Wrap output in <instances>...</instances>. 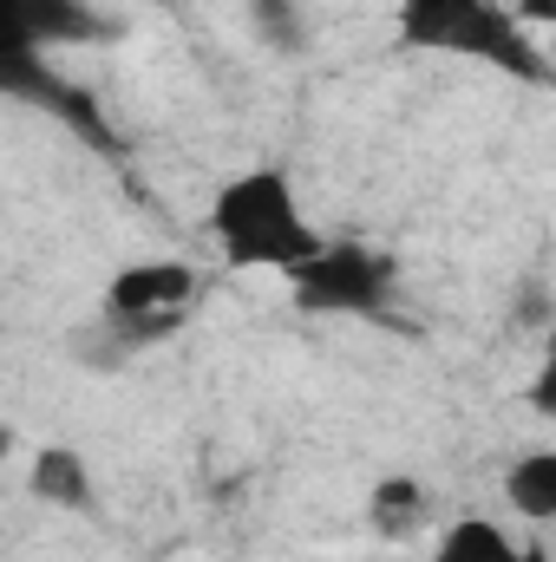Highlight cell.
<instances>
[{
  "mask_svg": "<svg viewBox=\"0 0 556 562\" xmlns=\"http://www.w3.org/2000/svg\"><path fill=\"white\" fill-rule=\"evenodd\" d=\"M203 229H210V243H216V256L230 269L294 276L321 249V229L308 223L301 190H294V177L281 164H249V170L223 177L210 210H203Z\"/></svg>",
  "mask_w": 556,
  "mask_h": 562,
  "instance_id": "6da1fadb",
  "label": "cell"
},
{
  "mask_svg": "<svg viewBox=\"0 0 556 562\" xmlns=\"http://www.w3.org/2000/svg\"><path fill=\"white\" fill-rule=\"evenodd\" d=\"M400 46L498 66L504 79H551L531 26L504 0H400Z\"/></svg>",
  "mask_w": 556,
  "mask_h": 562,
  "instance_id": "7a4b0ae2",
  "label": "cell"
},
{
  "mask_svg": "<svg viewBox=\"0 0 556 562\" xmlns=\"http://www.w3.org/2000/svg\"><path fill=\"white\" fill-rule=\"evenodd\" d=\"M288 301L308 321H380L400 301V269L367 243H321L288 276Z\"/></svg>",
  "mask_w": 556,
  "mask_h": 562,
  "instance_id": "3957f363",
  "label": "cell"
},
{
  "mask_svg": "<svg viewBox=\"0 0 556 562\" xmlns=\"http://www.w3.org/2000/svg\"><path fill=\"white\" fill-rule=\"evenodd\" d=\"M197 269L190 262H177V256H151V262H125L119 276L105 281V321L132 340V347H151V340H164L177 321H184V307L197 301Z\"/></svg>",
  "mask_w": 556,
  "mask_h": 562,
  "instance_id": "277c9868",
  "label": "cell"
},
{
  "mask_svg": "<svg viewBox=\"0 0 556 562\" xmlns=\"http://www.w3.org/2000/svg\"><path fill=\"white\" fill-rule=\"evenodd\" d=\"M99 40L92 0H0V46H79Z\"/></svg>",
  "mask_w": 556,
  "mask_h": 562,
  "instance_id": "5b68a950",
  "label": "cell"
},
{
  "mask_svg": "<svg viewBox=\"0 0 556 562\" xmlns=\"http://www.w3.org/2000/svg\"><path fill=\"white\" fill-rule=\"evenodd\" d=\"M26 491L46 510H66V517H92L99 510V477H92V458L79 445H40L33 464H26Z\"/></svg>",
  "mask_w": 556,
  "mask_h": 562,
  "instance_id": "8992f818",
  "label": "cell"
},
{
  "mask_svg": "<svg viewBox=\"0 0 556 562\" xmlns=\"http://www.w3.org/2000/svg\"><path fill=\"white\" fill-rule=\"evenodd\" d=\"M518 557H524V543H511V530L498 517H458L425 550V562H518Z\"/></svg>",
  "mask_w": 556,
  "mask_h": 562,
  "instance_id": "52a82bcc",
  "label": "cell"
},
{
  "mask_svg": "<svg viewBox=\"0 0 556 562\" xmlns=\"http://www.w3.org/2000/svg\"><path fill=\"white\" fill-rule=\"evenodd\" d=\"M243 20H249V40L276 59H301L314 46V20L301 0H243Z\"/></svg>",
  "mask_w": 556,
  "mask_h": 562,
  "instance_id": "ba28073f",
  "label": "cell"
},
{
  "mask_svg": "<svg viewBox=\"0 0 556 562\" xmlns=\"http://www.w3.org/2000/svg\"><path fill=\"white\" fill-rule=\"evenodd\" d=\"M504 504H511L524 524H556V445L511 458V471H504Z\"/></svg>",
  "mask_w": 556,
  "mask_h": 562,
  "instance_id": "9c48e42d",
  "label": "cell"
},
{
  "mask_svg": "<svg viewBox=\"0 0 556 562\" xmlns=\"http://www.w3.org/2000/svg\"><path fill=\"white\" fill-rule=\"evenodd\" d=\"M425 510H432V497H425L419 477H380L367 491V524L380 537H413L419 524H425Z\"/></svg>",
  "mask_w": 556,
  "mask_h": 562,
  "instance_id": "30bf717a",
  "label": "cell"
},
{
  "mask_svg": "<svg viewBox=\"0 0 556 562\" xmlns=\"http://www.w3.org/2000/svg\"><path fill=\"white\" fill-rule=\"evenodd\" d=\"M531 413H537V419H556V321H551V334H544L537 380H531Z\"/></svg>",
  "mask_w": 556,
  "mask_h": 562,
  "instance_id": "8fae6325",
  "label": "cell"
},
{
  "mask_svg": "<svg viewBox=\"0 0 556 562\" xmlns=\"http://www.w3.org/2000/svg\"><path fill=\"white\" fill-rule=\"evenodd\" d=\"M518 20L524 26H556V0H518Z\"/></svg>",
  "mask_w": 556,
  "mask_h": 562,
  "instance_id": "7c38bea8",
  "label": "cell"
},
{
  "mask_svg": "<svg viewBox=\"0 0 556 562\" xmlns=\"http://www.w3.org/2000/svg\"><path fill=\"white\" fill-rule=\"evenodd\" d=\"M518 562H556V557H551V550H537V543H524V557H518Z\"/></svg>",
  "mask_w": 556,
  "mask_h": 562,
  "instance_id": "4fadbf2b",
  "label": "cell"
}]
</instances>
